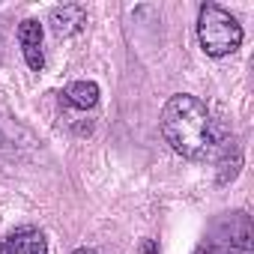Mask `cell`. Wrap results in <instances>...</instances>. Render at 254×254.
I'll return each instance as SVG.
<instances>
[{"instance_id": "30bf717a", "label": "cell", "mask_w": 254, "mask_h": 254, "mask_svg": "<svg viewBox=\"0 0 254 254\" xmlns=\"http://www.w3.org/2000/svg\"><path fill=\"white\" fill-rule=\"evenodd\" d=\"M72 254H99V251H96V248H75Z\"/></svg>"}, {"instance_id": "ba28073f", "label": "cell", "mask_w": 254, "mask_h": 254, "mask_svg": "<svg viewBox=\"0 0 254 254\" xmlns=\"http://www.w3.org/2000/svg\"><path fill=\"white\" fill-rule=\"evenodd\" d=\"M63 96H66V102H69L72 108L90 111V108H96V102H99V84H93V81H72V84L63 90Z\"/></svg>"}, {"instance_id": "8992f818", "label": "cell", "mask_w": 254, "mask_h": 254, "mask_svg": "<svg viewBox=\"0 0 254 254\" xmlns=\"http://www.w3.org/2000/svg\"><path fill=\"white\" fill-rule=\"evenodd\" d=\"M48 24H51V30H54L57 36H75V33L84 30V24H87V6H81V3L54 6Z\"/></svg>"}, {"instance_id": "52a82bcc", "label": "cell", "mask_w": 254, "mask_h": 254, "mask_svg": "<svg viewBox=\"0 0 254 254\" xmlns=\"http://www.w3.org/2000/svg\"><path fill=\"white\" fill-rule=\"evenodd\" d=\"M239 168H242V147L236 138L224 141L221 144V156H218V183L227 186L239 177Z\"/></svg>"}, {"instance_id": "3957f363", "label": "cell", "mask_w": 254, "mask_h": 254, "mask_svg": "<svg viewBox=\"0 0 254 254\" xmlns=\"http://www.w3.org/2000/svg\"><path fill=\"white\" fill-rule=\"evenodd\" d=\"M251 248H254L251 218L245 212H227L209 227L194 254H251Z\"/></svg>"}, {"instance_id": "6da1fadb", "label": "cell", "mask_w": 254, "mask_h": 254, "mask_svg": "<svg viewBox=\"0 0 254 254\" xmlns=\"http://www.w3.org/2000/svg\"><path fill=\"white\" fill-rule=\"evenodd\" d=\"M159 126H162V138L168 141V147L189 162H203L215 150L212 117L206 105L191 93L171 96L162 108Z\"/></svg>"}, {"instance_id": "9c48e42d", "label": "cell", "mask_w": 254, "mask_h": 254, "mask_svg": "<svg viewBox=\"0 0 254 254\" xmlns=\"http://www.w3.org/2000/svg\"><path fill=\"white\" fill-rule=\"evenodd\" d=\"M141 254H159L156 239H144V242H141Z\"/></svg>"}, {"instance_id": "277c9868", "label": "cell", "mask_w": 254, "mask_h": 254, "mask_svg": "<svg viewBox=\"0 0 254 254\" xmlns=\"http://www.w3.org/2000/svg\"><path fill=\"white\" fill-rule=\"evenodd\" d=\"M0 254H48V239L39 227L24 224L0 242Z\"/></svg>"}, {"instance_id": "8fae6325", "label": "cell", "mask_w": 254, "mask_h": 254, "mask_svg": "<svg viewBox=\"0 0 254 254\" xmlns=\"http://www.w3.org/2000/svg\"><path fill=\"white\" fill-rule=\"evenodd\" d=\"M0 144H3V132H0Z\"/></svg>"}, {"instance_id": "5b68a950", "label": "cell", "mask_w": 254, "mask_h": 254, "mask_svg": "<svg viewBox=\"0 0 254 254\" xmlns=\"http://www.w3.org/2000/svg\"><path fill=\"white\" fill-rule=\"evenodd\" d=\"M18 45H21L27 66L33 72H42L45 69V51H42V24L36 18H24L18 24Z\"/></svg>"}, {"instance_id": "7a4b0ae2", "label": "cell", "mask_w": 254, "mask_h": 254, "mask_svg": "<svg viewBox=\"0 0 254 254\" xmlns=\"http://www.w3.org/2000/svg\"><path fill=\"white\" fill-rule=\"evenodd\" d=\"M197 42L209 57H227L242 45V24L218 3L197 9Z\"/></svg>"}]
</instances>
